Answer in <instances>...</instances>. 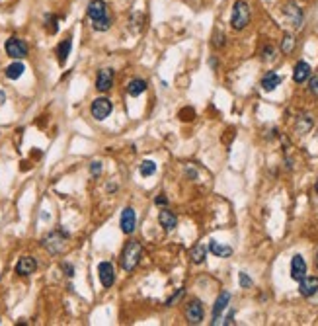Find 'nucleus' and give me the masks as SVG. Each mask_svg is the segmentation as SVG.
Listing matches in <instances>:
<instances>
[{
  "mask_svg": "<svg viewBox=\"0 0 318 326\" xmlns=\"http://www.w3.org/2000/svg\"><path fill=\"white\" fill-rule=\"evenodd\" d=\"M141 256H143V246H141V242L129 240V242L125 244L123 252H121V267H123L125 271H133L135 267L139 266Z\"/></svg>",
  "mask_w": 318,
  "mask_h": 326,
  "instance_id": "1",
  "label": "nucleus"
},
{
  "mask_svg": "<svg viewBox=\"0 0 318 326\" xmlns=\"http://www.w3.org/2000/svg\"><path fill=\"white\" fill-rule=\"evenodd\" d=\"M250 6H248V2L244 0H236L234 2V6H232V16H231V26L232 30L240 31L244 30L246 26L250 24Z\"/></svg>",
  "mask_w": 318,
  "mask_h": 326,
  "instance_id": "2",
  "label": "nucleus"
},
{
  "mask_svg": "<svg viewBox=\"0 0 318 326\" xmlns=\"http://www.w3.org/2000/svg\"><path fill=\"white\" fill-rule=\"evenodd\" d=\"M67 240H69V235H67L65 231H55V233L47 235V237L41 240V244H43L51 254H61L65 248H67Z\"/></svg>",
  "mask_w": 318,
  "mask_h": 326,
  "instance_id": "3",
  "label": "nucleus"
},
{
  "mask_svg": "<svg viewBox=\"0 0 318 326\" xmlns=\"http://www.w3.org/2000/svg\"><path fill=\"white\" fill-rule=\"evenodd\" d=\"M4 49H6V55H8V57H12V59H16V61L28 57V53H29L28 43H26L24 39L16 37V35H12V37H8V39H6Z\"/></svg>",
  "mask_w": 318,
  "mask_h": 326,
  "instance_id": "4",
  "label": "nucleus"
},
{
  "mask_svg": "<svg viewBox=\"0 0 318 326\" xmlns=\"http://www.w3.org/2000/svg\"><path fill=\"white\" fill-rule=\"evenodd\" d=\"M90 112H92V118H94V119L103 121L105 118H110V114L114 112V104H112V100H110V98L100 96V98H96V100L92 102Z\"/></svg>",
  "mask_w": 318,
  "mask_h": 326,
  "instance_id": "5",
  "label": "nucleus"
},
{
  "mask_svg": "<svg viewBox=\"0 0 318 326\" xmlns=\"http://www.w3.org/2000/svg\"><path fill=\"white\" fill-rule=\"evenodd\" d=\"M119 227H121V231H123L125 235L135 233V229H137V213H135V209L125 207L123 211H121V217H119Z\"/></svg>",
  "mask_w": 318,
  "mask_h": 326,
  "instance_id": "6",
  "label": "nucleus"
},
{
  "mask_svg": "<svg viewBox=\"0 0 318 326\" xmlns=\"http://www.w3.org/2000/svg\"><path fill=\"white\" fill-rule=\"evenodd\" d=\"M203 305L201 301H189L186 307V318L189 324H201L203 322Z\"/></svg>",
  "mask_w": 318,
  "mask_h": 326,
  "instance_id": "7",
  "label": "nucleus"
},
{
  "mask_svg": "<svg viewBox=\"0 0 318 326\" xmlns=\"http://www.w3.org/2000/svg\"><path fill=\"white\" fill-rule=\"evenodd\" d=\"M88 18L92 20V22H96V20H101V18H108V4L103 2V0H90V4H88Z\"/></svg>",
  "mask_w": 318,
  "mask_h": 326,
  "instance_id": "8",
  "label": "nucleus"
},
{
  "mask_svg": "<svg viewBox=\"0 0 318 326\" xmlns=\"http://www.w3.org/2000/svg\"><path fill=\"white\" fill-rule=\"evenodd\" d=\"M304 276H306V262L301 254H295L291 260V280L301 282Z\"/></svg>",
  "mask_w": 318,
  "mask_h": 326,
  "instance_id": "9",
  "label": "nucleus"
},
{
  "mask_svg": "<svg viewBox=\"0 0 318 326\" xmlns=\"http://www.w3.org/2000/svg\"><path fill=\"white\" fill-rule=\"evenodd\" d=\"M98 274H100V282L103 287H112L116 283V269L112 266V262H101L98 266Z\"/></svg>",
  "mask_w": 318,
  "mask_h": 326,
  "instance_id": "10",
  "label": "nucleus"
},
{
  "mask_svg": "<svg viewBox=\"0 0 318 326\" xmlns=\"http://www.w3.org/2000/svg\"><path fill=\"white\" fill-rule=\"evenodd\" d=\"M114 86V69H101L96 76V88L100 92H108Z\"/></svg>",
  "mask_w": 318,
  "mask_h": 326,
  "instance_id": "11",
  "label": "nucleus"
},
{
  "mask_svg": "<svg viewBox=\"0 0 318 326\" xmlns=\"http://www.w3.org/2000/svg\"><path fill=\"white\" fill-rule=\"evenodd\" d=\"M35 269H37V262H35V258H31V256L20 258L18 264H16V274H18V276H31Z\"/></svg>",
  "mask_w": 318,
  "mask_h": 326,
  "instance_id": "12",
  "label": "nucleus"
},
{
  "mask_svg": "<svg viewBox=\"0 0 318 326\" xmlns=\"http://www.w3.org/2000/svg\"><path fill=\"white\" fill-rule=\"evenodd\" d=\"M229 303H231V293H229V291H223V293L217 297L215 307H213V324H219L221 314H223V311L229 307Z\"/></svg>",
  "mask_w": 318,
  "mask_h": 326,
  "instance_id": "13",
  "label": "nucleus"
},
{
  "mask_svg": "<svg viewBox=\"0 0 318 326\" xmlns=\"http://www.w3.org/2000/svg\"><path fill=\"white\" fill-rule=\"evenodd\" d=\"M318 291V278H310V276H304L303 280L299 282V293L303 297H312L316 295Z\"/></svg>",
  "mask_w": 318,
  "mask_h": 326,
  "instance_id": "14",
  "label": "nucleus"
},
{
  "mask_svg": "<svg viewBox=\"0 0 318 326\" xmlns=\"http://www.w3.org/2000/svg\"><path fill=\"white\" fill-rule=\"evenodd\" d=\"M310 78V65L306 63V61H299L297 65H295V69H293V80L297 82V84H303Z\"/></svg>",
  "mask_w": 318,
  "mask_h": 326,
  "instance_id": "15",
  "label": "nucleus"
},
{
  "mask_svg": "<svg viewBox=\"0 0 318 326\" xmlns=\"http://www.w3.org/2000/svg\"><path fill=\"white\" fill-rule=\"evenodd\" d=\"M158 223L164 231H174V229L178 227V217L174 215L172 211H168V209L164 207L158 215Z\"/></svg>",
  "mask_w": 318,
  "mask_h": 326,
  "instance_id": "16",
  "label": "nucleus"
},
{
  "mask_svg": "<svg viewBox=\"0 0 318 326\" xmlns=\"http://www.w3.org/2000/svg\"><path fill=\"white\" fill-rule=\"evenodd\" d=\"M281 76L277 73H274V71H270V73H266V76L261 78V88L266 90V92H272V90H275L279 84H281Z\"/></svg>",
  "mask_w": 318,
  "mask_h": 326,
  "instance_id": "17",
  "label": "nucleus"
},
{
  "mask_svg": "<svg viewBox=\"0 0 318 326\" xmlns=\"http://www.w3.org/2000/svg\"><path fill=\"white\" fill-rule=\"evenodd\" d=\"M71 49H73V39H71V37L63 39V41H61V43L57 45L59 65H65V63H67V59H69V55H71Z\"/></svg>",
  "mask_w": 318,
  "mask_h": 326,
  "instance_id": "18",
  "label": "nucleus"
},
{
  "mask_svg": "<svg viewBox=\"0 0 318 326\" xmlns=\"http://www.w3.org/2000/svg\"><path fill=\"white\" fill-rule=\"evenodd\" d=\"M285 14H287V18H289L291 24H293L295 28H301V24H303V12H301V8H299V6H295V4H287Z\"/></svg>",
  "mask_w": 318,
  "mask_h": 326,
  "instance_id": "19",
  "label": "nucleus"
},
{
  "mask_svg": "<svg viewBox=\"0 0 318 326\" xmlns=\"http://www.w3.org/2000/svg\"><path fill=\"white\" fill-rule=\"evenodd\" d=\"M209 250L215 254L217 258H229L232 254V248L231 246H227V244H221L217 240H211L209 242Z\"/></svg>",
  "mask_w": 318,
  "mask_h": 326,
  "instance_id": "20",
  "label": "nucleus"
},
{
  "mask_svg": "<svg viewBox=\"0 0 318 326\" xmlns=\"http://www.w3.org/2000/svg\"><path fill=\"white\" fill-rule=\"evenodd\" d=\"M145 90H146V82L143 78H133L129 84H127V92H129V96H133V98L141 96Z\"/></svg>",
  "mask_w": 318,
  "mask_h": 326,
  "instance_id": "21",
  "label": "nucleus"
},
{
  "mask_svg": "<svg viewBox=\"0 0 318 326\" xmlns=\"http://www.w3.org/2000/svg\"><path fill=\"white\" fill-rule=\"evenodd\" d=\"M24 71H26V67H24L20 61H16V63H12V65H8V67H6V78H10V80H18V78L24 74Z\"/></svg>",
  "mask_w": 318,
  "mask_h": 326,
  "instance_id": "22",
  "label": "nucleus"
},
{
  "mask_svg": "<svg viewBox=\"0 0 318 326\" xmlns=\"http://www.w3.org/2000/svg\"><path fill=\"white\" fill-rule=\"evenodd\" d=\"M189 256H191V262H193V264H201L203 260H205V256H207V248H205L203 244H195V246L191 248Z\"/></svg>",
  "mask_w": 318,
  "mask_h": 326,
  "instance_id": "23",
  "label": "nucleus"
},
{
  "mask_svg": "<svg viewBox=\"0 0 318 326\" xmlns=\"http://www.w3.org/2000/svg\"><path fill=\"white\" fill-rule=\"evenodd\" d=\"M139 172H141V176H152L154 172H156V162L154 160H143L141 166H139Z\"/></svg>",
  "mask_w": 318,
  "mask_h": 326,
  "instance_id": "24",
  "label": "nucleus"
},
{
  "mask_svg": "<svg viewBox=\"0 0 318 326\" xmlns=\"http://www.w3.org/2000/svg\"><path fill=\"white\" fill-rule=\"evenodd\" d=\"M92 28H94V31H108L112 28V18L108 16V18H101V20L92 22Z\"/></svg>",
  "mask_w": 318,
  "mask_h": 326,
  "instance_id": "25",
  "label": "nucleus"
},
{
  "mask_svg": "<svg viewBox=\"0 0 318 326\" xmlns=\"http://www.w3.org/2000/svg\"><path fill=\"white\" fill-rule=\"evenodd\" d=\"M293 47H295V37L287 33V35L283 37V43H281V51H283V53L287 55V53H291V51H293Z\"/></svg>",
  "mask_w": 318,
  "mask_h": 326,
  "instance_id": "26",
  "label": "nucleus"
},
{
  "mask_svg": "<svg viewBox=\"0 0 318 326\" xmlns=\"http://www.w3.org/2000/svg\"><path fill=\"white\" fill-rule=\"evenodd\" d=\"M45 28L49 33H57L59 26H57V16H47V20H45Z\"/></svg>",
  "mask_w": 318,
  "mask_h": 326,
  "instance_id": "27",
  "label": "nucleus"
},
{
  "mask_svg": "<svg viewBox=\"0 0 318 326\" xmlns=\"http://www.w3.org/2000/svg\"><path fill=\"white\" fill-rule=\"evenodd\" d=\"M238 282H240V287H244V289H248V287H252V280L246 276L244 271L238 276Z\"/></svg>",
  "mask_w": 318,
  "mask_h": 326,
  "instance_id": "28",
  "label": "nucleus"
},
{
  "mask_svg": "<svg viewBox=\"0 0 318 326\" xmlns=\"http://www.w3.org/2000/svg\"><path fill=\"white\" fill-rule=\"evenodd\" d=\"M308 90H310L314 96H318V76H312V78H310V82H308Z\"/></svg>",
  "mask_w": 318,
  "mask_h": 326,
  "instance_id": "29",
  "label": "nucleus"
},
{
  "mask_svg": "<svg viewBox=\"0 0 318 326\" xmlns=\"http://www.w3.org/2000/svg\"><path fill=\"white\" fill-rule=\"evenodd\" d=\"M90 172L94 174V176H98L101 172V162H98V160H94V162L90 164Z\"/></svg>",
  "mask_w": 318,
  "mask_h": 326,
  "instance_id": "30",
  "label": "nucleus"
},
{
  "mask_svg": "<svg viewBox=\"0 0 318 326\" xmlns=\"http://www.w3.org/2000/svg\"><path fill=\"white\" fill-rule=\"evenodd\" d=\"M154 203H156V205H158V207H166V205H168V197H166V195H164V193H160L158 197H156V199H154Z\"/></svg>",
  "mask_w": 318,
  "mask_h": 326,
  "instance_id": "31",
  "label": "nucleus"
},
{
  "mask_svg": "<svg viewBox=\"0 0 318 326\" xmlns=\"http://www.w3.org/2000/svg\"><path fill=\"white\" fill-rule=\"evenodd\" d=\"M213 43L217 45V47H223V45H225V35H223L221 31H217V33H215V41H213Z\"/></svg>",
  "mask_w": 318,
  "mask_h": 326,
  "instance_id": "32",
  "label": "nucleus"
},
{
  "mask_svg": "<svg viewBox=\"0 0 318 326\" xmlns=\"http://www.w3.org/2000/svg\"><path fill=\"white\" fill-rule=\"evenodd\" d=\"M263 59H274V47L268 45V47L263 49Z\"/></svg>",
  "mask_w": 318,
  "mask_h": 326,
  "instance_id": "33",
  "label": "nucleus"
},
{
  "mask_svg": "<svg viewBox=\"0 0 318 326\" xmlns=\"http://www.w3.org/2000/svg\"><path fill=\"white\" fill-rule=\"evenodd\" d=\"M182 295H184V289H178V293H176V295H174L172 299L168 301V305H174V303H176V301H178V299H180Z\"/></svg>",
  "mask_w": 318,
  "mask_h": 326,
  "instance_id": "34",
  "label": "nucleus"
},
{
  "mask_svg": "<svg viewBox=\"0 0 318 326\" xmlns=\"http://www.w3.org/2000/svg\"><path fill=\"white\" fill-rule=\"evenodd\" d=\"M63 267H65V271H67V276H69V278H73V276H74V267H73V266H69V264H65V266H63Z\"/></svg>",
  "mask_w": 318,
  "mask_h": 326,
  "instance_id": "35",
  "label": "nucleus"
},
{
  "mask_svg": "<svg viewBox=\"0 0 318 326\" xmlns=\"http://www.w3.org/2000/svg\"><path fill=\"white\" fill-rule=\"evenodd\" d=\"M234 322V311L229 312V316H227V320H225V324H232Z\"/></svg>",
  "mask_w": 318,
  "mask_h": 326,
  "instance_id": "36",
  "label": "nucleus"
},
{
  "mask_svg": "<svg viewBox=\"0 0 318 326\" xmlns=\"http://www.w3.org/2000/svg\"><path fill=\"white\" fill-rule=\"evenodd\" d=\"M4 102H6V94L0 90V104H4Z\"/></svg>",
  "mask_w": 318,
  "mask_h": 326,
  "instance_id": "37",
  "label": "nucleus"
},
{
  "mask_svg": "<svg viewBox=\"0 0 318 326\" xmlns=\"http://www.w3.org/2000/svg\"><path fill=\"white\" fill-rule=\"evenodd\" d=\"M314 190H316V192H318V180H316V186H314Z\"/></svg>",
  "mask_w": 318,
  "mask_h": 326,
  "instance_id": "38",
  "label": "nucleus"
},
{
  "mask_svg": "<svg viewBox=\"0 0 318 326\" xmlns=\"http://www.w3.org/2000/svg\"><path fill=\"white\" fill-rule=\"evenodd\" d=\"M316 266H318V252H316Z\"/></svg>",
  "mask_w": 318,
  "mask_h": 326,
  "instance_id": "39",
  "label": "nucleus"
}]
</instances>
